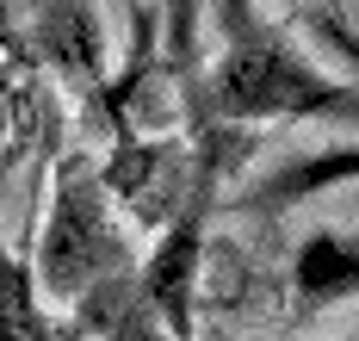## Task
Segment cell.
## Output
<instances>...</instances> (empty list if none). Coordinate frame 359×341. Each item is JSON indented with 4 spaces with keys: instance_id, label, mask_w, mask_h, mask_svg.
<instances>
[{
    "instance_id": "6da1fadb",
    "label": "cell",
    "mask_w": 359,
    "mask_h": 341,
    "mask_svg": "<svg viewBox=\"0 0 359 341\" xmlns=\"http://www.w3.org/2000/svg\"><path fill=\"white\" fill-rule=\"evenodd\" d=\"M211 13L217 50L205 75L186 87L198 124H229V131H260L285 118L359 124V81H328L273 19H260L254 0H217Z\"/></svg>"
},
{
    "instance_id": "7a4b0ae2",
    "label": "cell",
    "mask_w": 359,
    "mask_h": 341,
    "mask_svg": "<svg viewBox=\"0 0 359 341\" xmlns=\"http://www.w3.org/2000/svg\"><path fill=\"white\" fill-rule=\"evenodd\" d=\"M130 273L137 267H130V248L118 236L106 180L93 174L87 155H69L56 168V205H50V224H43V242H37L32 286H43L56 304H81L87 292L118 286Z\"/></svg>"
},
{
    "instance_id": "3957f363",
    "label": "cell",
    "mask_w": 359,
    "mask_h": 341,
    "mask_svg": "<svg viewBox=\"0 0 359 341\" xmlns=\"http://www.w3.org/2000/svg\"><path fill=\"white\" fill-rule=\"evenodd\" d=\"M137 279V273H130ZM130 279H118V286H100L93 298H81L74 304V316L93 329L100 341H168L155 323L143 316V304H137V292H130ZM347 341H359V335H347Z\"/></svg>"
},
{
    "instance_id": "277c9868",
    "label": "cell",
    "mask_w": 359,
    "mask_h": 341,
    "mask_svg": "<svg viewBox=\"0 0 359 341\" xmlns=\"http://www.w3.org/2000/svg\"><path fill=\"white\" fill-rule=\"evenodd\" d=\"M32 267L19 255H6L0 242V341H25V323H32Z\"/></svg>"
},
{
    "instance_id": "5b68a950",
    "label": "cell",
    "mask_w": 359,
    "mask_h": 341,
    "mask_svg": "<svg viewBox=\"0 0 359 341\" xmlns=\"http://www.w3.org/2000/svg\"><path fill=\"white\" fill-rule=\"evenodd\" d=\"M297 13H304V32L310 38H323L347 69L359 75V32L347 25V13H341V0H297Z\"/></svg>"
},
{
    "instance_id": "8992f818",
    "label": "cell",
    "mask_w": 359,
    "mask_h": 341,
    "mask_svg": "<svg viewBox=\"0 0 359 341\" xmlns=\"http://www.w3.org/2000/svg\"><path fill=\"white\" fill-rule=\"evenodd\" d=\"M130 19H137V62H143V56H149V13H143V6H130ZM143 75H149V69H130V75L118 81V93H106V106H124V93H130Z\"/></svg>"
}]
</instances>
